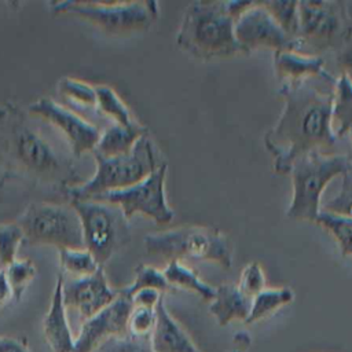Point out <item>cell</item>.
I'll return each instance as SVG.
<instances>
[{
	"mask_svg": "<svg viewBox=\"0 0 352 352\" xmlns=\"http://www.w3.org/2000/svg\"><path fill=\"white\" fill-rule=\"evenodd\" d=\"M235 19L230 1H192L183 14L176 43L204 60L242 55L234 32Z\"/></svg>",
	"mask_w": 352,
	"mask_h": 352,
	"instance_id": "cell-3",
	"label": "cell"
},
{
	"mask_svg": "<svg viewBox=\"0 0 352 352\" xmlns=\"http://www.w3.org/2000/svg\"><path fill=\"white\" fill-rule=\"evenodd\" d=\"M336 82L337 78L330 74L279 88L285 104L264 136L276 173H289L294 161L309 153H336L338 138L331 128Z\"/></svg>",
	"mask_w": 352,
	"mask_h": 352,
	"instance_id": "cell-1",
	"label": "cell"
},
{
	"mask_svg": "<svg viewBox=\"0 0 352 352\" xmlns=\"http://www.w3.org/2000/svg\"><path fill=\"white\" fill-rule=\"evenodd\" d=\"M102 352H153L150 338H136L132 336L113 338L102 346Z\"/></svg>",
	"mask_w": 352,
	"mask_h": 352,
	"instance_id": "cell-35",
	"label": "cell"
},
{
	"mask_svg": "<svg viewBox=\"0 0 352 352\" xmlns=\"http://www.w3.org/2000/svg\"><path fill=\"white\" fill-rule=\"evenodd\" d=\"M155 326V309L146 307H133L129 322L128 331L129 336L136 338H150Z\"/></svg>",
	"mask_w": 352,
	"mask_h": 352,
	"instance_id": "cell-34",
	"label": "cell"
},
{
	"mask_svg": "<svg viewBox=\"0 0 352 352\" xmlns=\"http://www.w3.org/2000/svg\"><path fill=\"white\" fill-rule=\"evenodd\" d=\"M322 210L352 217V165L342 175L341 187L322 205Z\"/></svg>",
	"mask_w": 352,
	"mask_h": 352,
	"instance_id": "cell-32",
	"label": "cell"
},
{
	"mask_svg": "<svg viewBox=\"0 0 352 352\" xmlns=\"http://www.w3.org/2000/svg\"><path fill=\"white\" fill-rule=\"evenodd\" d=\"M72 150L54 143L12 103L0 106V165L6 175L45 187L76 186Z\"/></svg>",
	"mask_w": 352,
	"mask_h": 352,
	"instance_id": "cell-2",
	"label": "cell"
},
{
	"mask_svg": "<svg viewBox=\"0 0 352 352\" xmlns=\"http://www.w3.org/2000/svg\"><path fill=\"white\" fill-rule=\"evenodd\" d=\"M146 132L147 129L138 122H133L129 126L114 122L102 132L100 139L92 153L103 157H117L129 153L139 138Z\"/></svg>",
	"mask_w": 352,
	"mask_h": 352,
	"instance_id": "cell-20",
	"label": "cell"
},
{
	"mask_svg": "<svg viewBox=\"0 0 352 352\" xmlns=\"http://www.w3.org/2000/svg\"><path fill=\"white\" fill-rule=\"evenodd\" d=\"M162 296L164 294L155 289H143L132 296V302H133V307H146V308L155 309Z\"/></svg>",
	"mask_w": 352,
	"mask_h": 352,
	"instance_id": "cell-36",
	"label": "cell"
},
{
	"mask_svg": "<svg viewBox=\"0 0 352 352\" xmlns=\"http://www.w3.org/2000/svg\"><path fill=\"white\" fill-rule=\"evenodd\" d=\"M331 128L338 139L348 135L352 129V82L345 76H340L336 82Z\"/></svg>",
	"mask_w": 352,
	"mask_h": 352,
	"instance_id": "cell-22",
	"label": "cell"
},
{
	"mask_svg": "<svg viewBox=\"0 0 352 352\" xmlns=\"http://www.w3.org/2000/svg\"><path fill=\"white\" fill-rule=\"evenodd\" d=\"M264 7L278 22L282 30L297 41L298 34V1H263Z\"/></svg>",
	"mask_w": 352,
	"mask_h": 352,
	"instance_id": "cell-28",
	"label": "cell"
},
{
	"mask_svg": "<svg viewBox=\"0 0 352 352\" xmlns=\"http://www.w3.org/2000/svg\"><path fill=\"white\" fill-rule=\"evenodd\" d=\"M63 274L58 275L50 308L43 319V334L52 352H73L74 338L67 322L63 302Z\"/></svg>",
	"mask_w": 352,
	"mask_h": 352,
	"instance_id": "cell-17",
	"label": "cell"
},
{
	"mask_svg": "<svg viewBox=\"0 0 352 352\" xmlns=\"http://www.w3.org/2000/svg\"><path fill=\"white\" fill-rule=\"evenodd\" d=\"M169 286L180 287L188 292H194L205 301H212L216 294V287L205 283L195 271L188 268L180 260H169L165 270L162 271Z\"/></svg>",
	"mask_w": 352,
	"mask_h": 352,
	"instance_id": "cell-21",
	"label": "cell"
},
{
	"mask_svg": "<svg viewBox=\"0 0 352 352\" xmlns=\"http://www.w3.org/2000/svg\"><path fill=\"white\" fill-rule=\"evenodd\" d=\"M315 223L336 239L344 256L352 257V217L320 210Z\"/></svg>",
	"mask_w": 352,
	"mask_h": 352,
	"instance_id": "cell-24",
	"label": "cell"
},
{
	"mask_svg": "<svg viewBox=\"0 0 352 352\" xmlns=\"http://www.w3.org/2000/svg\"><path fill=\"white\" fill-rule=\"evenodd\" d=\"M25 239L22 228L16 223L0 224V267L6 268L16 260L19 243Z\"/></svg>",
	"mask_w": 352,
	"mask_h": 352,
	"instance_id": "cell-31",
	"label": "cell"
},
{
	"mask_svg": "<svg viewBox=\"0 0 352 352\" xmlns=\"http://www.w3.org/2000/svg\"><path fill=\"white\" fill-rule=\"evenodd\" d=\"M92 154L96 160V172L85 183L66 188L70 201L92 199L103 192L131 187L146 179L161 165L148 132L139 138L129 153L117 157Z\"/></svg>",
	"mask_w": 352,
	"mask_h": 352,
	"instance_id": "cell-4",
	"label": "cell"
},
{
	"mask_svg": "<svg viewBox=\"0 0 352 352\" xmlns=\"http://www.w3.org/2000/svg\"><path fill=\"white\" fill-rule=\"evenodd\" d=\"M54 12L70 14L88 21L109 34H129L147 30L160 14L157 1H55Z\"/></svg>",
	"mask_w": 352,
	"mask_h": 352,
	"instance_id": "cell-8",
	"label": "cell"
},
{
	"mask_svg": "<svg viewBox=\"0 0 352 352\" xmlns=\"http://www.w3.org/2000/svg\"><path fill=\"white\" fill-rule=\"evenodd\" d=\"M147 254L166 260L184 257L213 261L223 268L232 264V253L228 238L216 228L202 226H183L157 234H148L143 239Z\"/></svg>",
	"mask_w": 352,
	"mask_h": 352,
	"instance_id": "cell-6",
	"label": "cell"
},
{
	"mask_svg": "<svg viewBox=\"0 0 352 352\" xmlns=\"http://www.w3.org/2000/svg\"><path fill=\"white\" fill-rule=\"evenodd\" d=\"M0 352H30L26 337L0 336Z\"/></svg>",
	"mask_w": 352,
	"mask_h": 352,
	"instance_id": "cell-38",
	"label": "cell"
},
{
	"mask_svg": "<svg viewBox=\"0 0 352 352\" xmlns=\"http://www.w3.org/2000/svg\"><path fill=\"white\" fill-rule=\"evenodd\" d=\"M60 267L63 272L73 275V278H84L94 275L100 265L87 249H60Z\"/></svg>",
	"mask_w": 352,
	"mask_h": 352,
	"instance_id": "cell-26",
	"label": "cell"
},
{
	"mask_svg": "<svg viewBox=\"0 0 352 352\" xmlns=\"http://www.w3.org/2000/svg\"><path fill=\"white\" fill-rule=\"evenodd\" d=\"M4 271L12 290V298L21 300L26 287L36 275V267L33 261L28 258H16L8 267H6Z\"/></svg>",
	"mask_w": 352,
	"mask_h": 352,
	"instance_id": "cell-29",
	"label": "cell"
},
{
	"mask_svg": "<svg viewBox=\"0 0 352 352\" xmlns=\"http://www.w3.org/2000/svg\"><path fill=\"white\" fill-rule=\"evenodd\" d=\"M132 309V298L120 290L118 297L110 305L82 322L78 336L74 338L73 352H94L113 338L126 337Z\"/></svg>",
	"mask_w": 352,
	"mask_h": 352,
	"instance_id": "cell-13",
	"label": "cell"
},
{
	"mask_svg": "<svg viewBox=\"0 0 352 352\" xmlns=\"http://www.w3.org/2000/svg\"><path fill=\"white\" fill-rule=\"evenodd\" d=\"M12 298V290L6 276L4 268H0V308L4 307Z\"/></svg>",
	"mask_w": 352,
	"mask_h": 352,
	"instance_id": "cell-39",
	"label": "cell"
},
{
	"mask_svg": "<svg viewBox=\"0 0 352 352\" xmlns=\"http://www.w3.org/2000/svg\"><path fill=\"white\" fill-rule=\"evenodd\" d=\"M135 274H136V276H135L133 282L129 286L120 289L121 293H124L129 298H132L133 294H136L139 290H143V289H155L161 293L170 289L164 272L151 265L139 264L135 268Z\"/></svg>",
	"mask_w": 352,
	"mask_h": 352,
	"instance_id": "cell-27",
	"label": "cell"
},
{
	"mask_svg": "<svg viewBox=\"0 0 352 352\" xmlns=\"http://www.w3.org/2000/svg\"><path fill=\"white\" fill-rule=\"evenodd\" d=\"M235 38L243 54L256 50L297 51V41L290 38L272 18L263 1H250L235 19Z\"/></svg>",
	"mask_w": 352,
	"mask_h": 352,
	"instance_id": "cell-12",
	"label": "cell"
},
{
	"mask_svg": "<svg viewBox=\"0 0 352 352\" xmlns=\"http://www.w3.org/2000/svg\"><path fill=\"white\" fill-rule=\"evenodd\" d=\"M84 234L85 249L103 267L129 241V224L122 209L110 202L85 199L70 201Z\"/></svg>",
	"mask_w": 352,
	"mask_h": 352,
	"instance_id": "cell-10",
	"label": "cell"
},
{
	"mask_svg": "<svg viewBox=\"0 0 352 352\" xmlns=\"http://www.w3.org/2000/svg\"><path fill=\"white\" fill-rule=\"evenodd\" d=\"M232 342H234V346H235L234 349L245 352L249 348V345H250V337H249V334L246 331H239V333H236L234 336Z\"/></svg>",
	"mask_w": 352,
	"mask_h": 352,
	"instance_id": "cell-40",
	"label": "cell"
},
{
	"mask_svg": "<svg viewBox=\"0 0 352 352\" xmlns=\"http://www.w3.org/2000/svg\"><path fill=\"white\" fill-rule=\"evenodd\" d=\"M95 89H96V98H98L96 107L103 114L111 117L116 121V124H120L124 126H129L135 122L129 109L113 88L107 85H98L95 87Z\"/></svg>",
	"mask_w": 352,
	"mask_h": 352,
	"instance_id": "cell-25",
	"label": "cell"
},
{
	"mask_svg": "<svg viewBox=\"0 0 352 352\" xmlns=\"http://www.w3.org/2000/svg\"><path fill=\"white\" fill-rule=\"evenodd\" d=\"M153 352H201L166 309L164 296L155 307V326L150 336Z\"/></svg>",
	"mask_w": 352,
	"mask_h": 352,
	"instance_id": "cell-18",
	"label": "cell"
},
{
	"mask_svg": "<svg viewBox=\"0 0 352 352\" xmlns=\"http://www.w3.org/2000/svg\"><path fill=\"white\" fill-rule=\"evenodd\" d=\"M16 224L30 243L52 245L59 250L85 249L81 220L72 204L32 202Z\"/></svg>",
	"mask_w": 352,
	"mask_h": 352,
	"instance_id": "cell-9",
	"label": "cell"
},
{
	"mask_svg": "<svg viewBox=\"0 0 352 352\" xmlns=\"http://www.w3.org/2000/svg\"><path fill=\"white\" fill-rule=\"evenodd\" d=\"M348 135H349V136H351V140H352V129H351V132H349V133H348Z\"/></svg>",
	"mask_w": 352,
	"mask_h": 352,
	"instance_id": "cell-41",
	"label": "cell"
},
{
	"mask_svg": "<svg viewBox=\"0 0 352 352\" xmlns=\"http://www.w3.org/2000/svg\"><path fill=\"white\" fill-rule=\"evenodd\" d=\"M337 65L341 70V76H345L352 82V40L338 50Z\"/></svg>",
	"mask_w": 352,
	"mask_h": 352,
	"instance_id": "cell-37",
	"label": "cell"
},
{
	"mask_svg": "<svg viewBox=\"0 0 352 352\" xmlns=\"http://www.w3.org/2000/svg\"><path fill=\"white\" fill-rule=\"evenodd\" d=\"M352 158L341 153L314 151L300 157L289 172L292 177V199L286 216L292 220L314 221L322 210L320 201L327 184L344 175Z\"/></svg>",
	"mask_w": 352,
	"mask_h": 352,
	"instance_id": "cell-5",
	"label": "cell"
},
{
	"mask_svg": "<svg viewBox=\"0 0 352 352\" xmlns=\"http://www.w3.org/2000/svg\"><path fill=\"white\" fill-rule=\"evenodd\" d=\"M352 40V19L342 1H298L297 51L318 55Z\"/></svg>",
	"mask_w": 352,
	"mask_h": 352,
	"instance_id": "cell-7",
	"label": "cell"
},
{
	"mask_svg": "<svg viewBox=\"0 0 352 352\" xmlns=\"http://www.w3.org/2000/svg\"><path fill=\"white\" fill-rule=\"evenodd\" d=\"M62 293L66 309L76 311L84 322L110 305L120 290L110 287L100 267L94 275L63 280Z\"/></svg>",
	"mask_w": 352,
	"mask_h": 352,
	"instance_id": "cell-15",
	"label": "cell"
},
{
	"mask_svg": "<svg viewBox=\"0 0 352 352\" xmlns=\"http://www.w3.org/2000/svg\"><path fill=\"white\" fill-rule=\"evenodd\" d=\"M59 94L73 102L85 106V107H95L98 98L95 87L87 84L85 81L76 80L72 77H65L58 82Z\"/></svg>",
	"mask_w": 352,
	"mask_h": 352,
	"instance_id": "cell-30",
	"label": "cell"
},
{
	"mask_svg": "<svg viewBox=\"0 0 352 352\" xmlns=\"http://www.w3.org/2000/svg\"><path fill=\"white\" fill-rule=\"evenodd\" d=\"M294 300V292L290 287H265L257 296L252 298L250 314L245 323H256L279 308L290 304Z\"/></svg>",
	"mask_w": 352,
	"mask_h": 352,
	"instance_id": "cell-23",
	"label": "cell"
},
{
	"mask_svg": "<svg viewBox=\"0 0 352 352\" xmlns=\"http://www.w3.org/2000/svg\"><path fill=\"white\" fill-rule=\"evenodd\" d=\"M166 170V164H161L142 182L126 188L103 192L92 199L118 205L126 219H131L135 213H142L157 224H168L173 219V210L165 195Z\"/></svg>",
	"mask_w": 352,
	"mask_h": 352,
	"instance_id": "cell-11",
	"label": "cell"
},
{
	"mask_svg": "<svg viewBox=\"0 0 352 352\" xmlns=\"http://www.w3.org/2000/svg\"><path fill=\"white\" fill-rule=\"evenodd\" d=\"M29 113L45 120L59 129L69 142V148L76 158L87 151H94L102 132L91 122L60 106L52 99L40 98L30 103Z\"/></svg>",
	"mask_w": 352,
	"mask_h": 352,
	"instance_id": "cell-14",
	"label": "cell"
},
{
	"mask_svg": "<svg viewBox=\"0 0 352 352\" xmlns=\"http://www.w3.org/2000/svg\"><path fill=\"white\" fill-rule=\"evenodd\" d=\"M274 70L280 87L297 85L312 78H322L331 74L326 70L322 56L298 51L274 52Z\"/></svg>",
	"mask_w": 352,
	"mask_h": 352,
	"instance_id": "cell-16",
	"label": "cell"
},
{
	"mask_svg": "<svg viewBox=\"0 0 352 352\" xmlns=\"http://www.w3.org/2000/svg\"><path fill=\"white\" fill-rule=\"evenodd\" d=\"M231 352H242V351H238V349H232Z\"/></svg>",
	"mask_w": 352,
	"mask_h": 352,
	"instance_id": "cell-42",
	"label": "cell"
},
{
	"mask_svg": "<svg viewBox=\"0 0 352 352\" xmlns=\"http://www.w3.org/2000/svg\"><path fill=\"white\" fill-rule=\"evenodd\" d=\"M252 307V298L246 297L238 285L223 283L216 287L214 298L209 304V312L220 326H227L234 320L246 322Z\"/></svg>",
	"mask_w": 352,
	"mask_h": 352,
	"instance_id": "cell-19",
	"label": "cell"
},
{
	"mask_svg": "<svg viewBox=\"0 0 352 352\" xmlns=\"http://www.w3.org/2000/svg\"><path fill=\"white\" fill-rule=\"evenodd\" d=\"M265 274L258 261L249 263L241 272L238 287L249 298H253L265 289Z\"/></svg>",
	"mask_w": 352,
	"mask_h": 352,
	"instance_id": "cell-33",
	"label": "cell"
}]
</instances>
